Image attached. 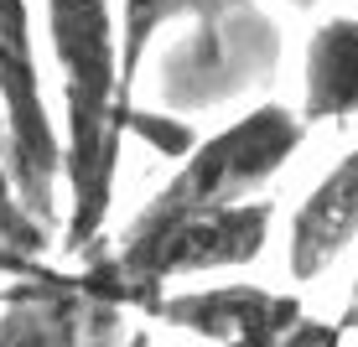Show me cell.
I'll list each match as a JSON object with an SVG mask.
<instances>
[{"mask_svg": "<svg viewBox=\"0 0 358 347\" xmlns=\"http://www.w3.org/2000/svg\"><path fill=\"white\" fill-rule=\"evenodd\" d=\"M47 47L63 89V182H68V223L63 249L89 254L115 207V166L120 145L135 125V109L120 94V27L115 0H42Z\"/></svg>", "mask_w": 358, "mask_h": 347, "instance_id": "obj_1", "label": "cell"}, {"mask_svg": "<svg viewBox=\"0 0 358 347\" xmlns=\"http://www.w3.org/2000/svg\"><path fill=\"white\" fill-rule=\"evenodd\" d=\"M306 145V125L301 115L286 104H255L250 115H239L234 125L213 130L208 140H197L182 156L177 177L162 192L145 197V207L125 223L115 244H145L156 233L177 228L197 213H213V207L244 202V197H260V187L280 177V166H291V156Z\"/></svg>", "mask_w": 358, "mask_h": 347, "instance_id": "obj_2", "label": "cell"}, {"mask_svg": "<svg viewBox=\"0 0 358 347\" xmlns=\"http://www.w3.org/2000/svg\"><path fill=\"white\" fill-rule=\"evenodd\" d=\"M145 316L203 337L213 347H322L332 327L306 316L301 295L265 290V285H213V290H177L156 295Z\"/></svg>", "mask_w": 358, "mask_h": 347, "instance_id": "obj_3", "label": "cell"}, {"mask_svg": "<svg viewBox=\"0 0 358 347\" xmlns=\"http://www.w3.org/2000/svg\"><path fill=\"white\" fill-rule=\"evenodd\" d=\"M0 109H6V182L16 213L42 223L52 213V187L63 177V135L42 104V83L0 52Z\"/></svg>", "mask_w": 358, "mask_h": 347, "instance_id": "obj_4", "label": "cell"}, {"mask_svg": "<svg viewBox=\"0 0 358 347\" xmlns=\"http://www.w3.org/2000/svg\"><path fill=\"white\" fill-rule=\"evenodd\" d=\"M353 239H358V145L301 197V207L291 213V239H286L291 280L296 285L322 280Z\"/></svg>", "mask_w": 358, "mask_h": 347, "instance_id": "obj_5", "label": "cell"}, {"mask_svg": "<svg viewBox=\"0 0 358 347\" xmlns=\"http://www.w3.org/2000/svg\"><path fill=\"white\" fill-rule=\"evenodd\" d=\"M301 125L358 119V16H327L306 36L301 57Z\"/></svg>", "mask_w": 358, "mask_h": 347, "instance_id": "obj_6", "label": "cell"}, {"mask_svg": "<svg viewBox=\"0 0 358 347\" xmlns=\"http://www.w3.org/2000/svg\"><path fill=\"white\" fill-rule=\"evenodd\" d=\"M99 311L109 301L83 285H16L0 311V347H89Z\"/></svg>", "mask_w": 358, "mask_h": 347, "instance_id": "obj_7", "label": "cell"}, {"mask_svg": "<svg viewBox=\"0 0 358 347\" xmlns=\"http://www.w3.org/2000/svg\"><path fill=\"white\" fill-rule=\"evenodd\" d=\"M197 16L208 31H218L229 16H244L239 0H120V94L135 109V78H141L151 42L171 21Z\"/></svg>", "mask_w": 358, "mask_h": 347, "instance_id": "obj_8", "label": "cell"}, {"mask_svg": "<svg viewBox=\"0 0 358 347\" xmlns=\"http://www.w3.org/2000/svg\"><path fill=\"white\" fill-rule=\"evenodd\" d=\"M0 52L27 73V78L42 83V73H36V47H31V0H0Z\"/></svg>", "mask_w": 358, "mask_h": 347, "instance_id": "obj_9", "label": "cell"}, {"mask_svg": "<svg viewBox=\"0 0 358 347\" xmlns=\"http://www.w3.org/2000/svg\"><path fill=\"white\" fill-rule=\"evenodd\" d=\"M291 6H296V10H312V6H322V0H291Z\"/></svg>", "mask_w": 358, "mask_h": 347, "instance_id": "obj_10", "label": "cell"}, {"mask_svg": "<svg viewBox=\"0 0 358 347\" xmlns=\"http://www.w3.org/2000/svg\"><path fill=\"white\" fill-rule=\"evenodd\" d=\"M322 347H343V342H338V332H332V337H327V342H322Z\"/></svg>", "mask_w": 358, "mask_h": 347, "instance_id": "obj_11", "label": "cell"}, {"mask_svg": "<svg viewBox=\"0 0 358 347\" xmlns=\"http://www.w3.org/2000/svg\"><path fill=\"white\" fill-rule=\"evenodd\" d=\"M348 327H358V311H353V316H348Z\"/></svg>", "mask_w": 358, "mask_h": 347, "instance_id": "obj_12", "label": "cell"}]
</instances>
